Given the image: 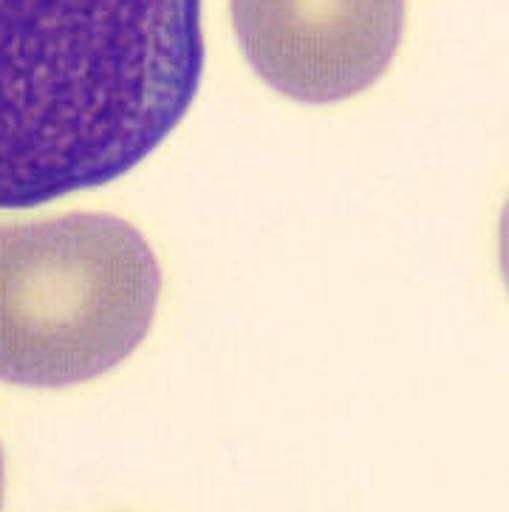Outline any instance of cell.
I'll return each mask as SVG.
<instances>
[{
  "label": "cell",
  "mask_w": 509,
  "mask_h": 512,
  "mask_svg": "<svg viewBox=\"0 0 509 512\" xmlns=\"http://www.w3.org/2000/svg\"><path fill=\"white\" fill-rule=\"evenodd\" d=\"M201 74V0H0V210L131 173Z\"/></svg>",
  "instance_id": "cell-1"
},
{
  "label": "cell",
  "mask_w": 509,
  "mask_h": 512,
  "mask_svg": "<svg viewBox=\"0 0 509 512\" xmlns=\"http://www.w3.org/2000/svg\"><path fill=\"white\" fill-rule=\"evenodd\" d=\"M162 272L142 232L108 213L0 227V382L97 380L148 337Z\"/></svg>",
  "instance_id": "cell-2"
},
{
  "label": "cell",
  "mask_w": 509,
  "mask_h": 512,
  "mask_svg": "<svg viewBox=\"0 0 509 512\" xmlns=\"http://www.w3.org/2000/svg\"><path fill=\"white\" fill-rule=\"evenodd\" d=\"M252 71L306 105L357 97L394 63L405 0H232Z\"/></svg>",
  "instance_id": "cell-3"
},
{
  "label": "cell",
  "mask_w": 509,
  "mask_h": 512,
  "mask_svg": "<svg viewBox=\"0 0 509 512\" xmlns=\"http://www.w3.org/2000/svg\"><path fill=\"white\" fill-rule=\"evenodd\" d=\"M0 504H3V453H0Z\"/></svg>",
  "instance_id": "cell-4"
}]
</instances>
